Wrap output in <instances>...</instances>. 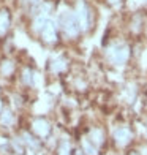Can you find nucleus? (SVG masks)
I'll return each instance as SVG.
<instances>
[{
  "mask_svg": "<svg viewBox=\"0 0 147 155\" xmlns=\"http://www.w3.org/2000/svg\"><path fill=\"white\" fill-rule=\"evenodd\" d=\"M55 21H57V25H59V30H60V35H62V40L67 41V43H76V41H79L84 37L82 32H81V27H79L78 19H76L74 13H73L71 5H70L67 10L57 13Z\"/></svg>",
  "mask_w": 147,
  "mask_h": 155,
  "instance_id": "7ed1b4c3",
  "label": "nucleus"
},
{
  "mask_svg": "<svg viewBox=\"0 0 147 155\" xmlns=\"http://www.w3.org/2000/svg\"><path fill=\"white\" fill-rule=\"evenodd\" d=\"M142 92H144V95L147 97V81L144 82V86H142Z\"/></svg>",
  "mask_w": 147,
  "mask_h": 155,
  "instance_id": "1a4fd4ad",
  "label": "nucleus"
},
{
  "mask_svg": "<svg viewBox=\"0 0 147 155\" xmlns=\"http://www.w3.org/2000/svg\"><path fill=\"white\" fill-rule=\"evenodd\" d=\"M18 73V63L11 57L0 59V76L2 78H13Z\"/></svg>",
  "mask_w": 147,
  "mask_h": 155,
  "instance_id": "423d86ee",
  "label": "nucleus"
},
{
  "mask_svg": "<svg viewBox=\"0 0 147 155\" xmlns=\"http://www.w3.org/2000/svg\"><path fill=\"white\" fill-rule=\"evenodd\" d=\"M37 37L43 41L46 46H57L60 41H62V35H60V30H59V25H57V21L54 18L47 19L46 24L41 27V30L38 32Z\"/></svg>",
  "mask_w": 147,
  "mask_h": 155,
  "instance_id": "20e7f679",
  "label": "nucleus"
},
{
  "mask_svg": "<svg viewBox=\"0 0 147 155\" xmlns=\"http://www.w3.org/2000/svg\"><path fill=\"white\" fill-rule=\"evenodd\" d=\"M71 8L79 22L82 35L84 37L90 35L95 30L96 22H98V13H96L95 5L90 0H73Z\"/></svg>",
  "mask_w": 147,
  "mask_h": 155,
  "instance_id": "f03ea898",
  "label": "nucleus"
},
{
  "mask_svg": "<svg viewBox=\"0 0 147 155\" xmlns=\"http://www.w3.org/2000/svg\"><path fill=\"white\" fill-rule=\"evenodd\" d=\"M103 60L113 70H122L131 67L135 60V41L125 37H113L103 46Z\"/></svg>",
  "mask_w": 147,
  "mask_h": 155,
  "instance_id": "f257e3e1",
  "label": "nucleus"
},
{
  "mask_svg": "<svg viewBox=\"0 0 147 155\" xmlns=\"http://www.w3.org/2000/svg\"><path fill=\"white\" fill-rule=\"evenodd\" d=\"M101 2H104L106 6H109L113 10H119L122 6H125V0H101Z\"/></svg>",
  "mask_w": 147,
  "mask_h": 155,
  "instance_id": "6e6552de",
  "label": "nucleus"
},
{
  "mask_svg": "<svg viewBox=\"0 0 147 155\" xmlns=\"http://www.w3.org/2000/svg\"><path fill=\"white\" fill-rule=\"evenodd\" d=\"M11 22H13V18H11L10 10L8 8H0V40L5 38L6 35L10 33Z\"/></svg>",
  "mask_w": 147,
  "mask_h": 155,
  "instance_id": "0eeeda50",
  "label": "nucleus"
},
{
  "mask_svg": "<svg viewBox=\"0 0 147 155\" xmlns=\"http://www.w3.org/2000/svg\"><path fill=\"white\" fill-rule=\"evenodd\" d=\"M70 67H71L70 65V59L65 54H57L47 62V68L51 71V74H54V76H62V74L68 73Z\"/></svg>",
  "mask_w": 147,
  "mask_h": 155,
  "instance_id": "39448f33",
  "label": "nucleus"
}]
</instances>
